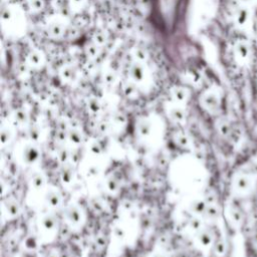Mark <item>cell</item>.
<instances>
[{
	"label": "cell",
	"instance_id": "47",
	"mask_svg": "<svg viewBox=\"0 0 257 257\" xmlns=\"http://www.w3.org/2000/svg\"><path fill=\"white\" fill-rule=\"evenodd\" d=\"M149 257H167V255L162 251H154L149 255Z\"/></svg>",
	"mask_w": 257,
	"mask_h": 257
},
{
	"label": "cell",
	"instance_id": "7",
	"mask_svg": "<svg viewBox=\"0 0 257 257\" xmlns=\"http://www.w3.org/2000/svg\"><path fill=\"white\" fill-rule=\"evenodd\" d=\"M84 212L76 204H70L63 211V219L65 223L73 229H77L84 223Z\"/></svg>",
	"mask_w": 257,
	"mask_h": 257
},
{
	"label": "cell",
	"instance_id": "38",
	"mask_svg": "<svg viewBox=\"0 0 257 257\" xmlns=\"http://www.w3.org/2000/svg\"><path fill=\"white\" fill-rule=\"evenodd\" d=\"M60 180H61L62 184H64V185L70 184L73 180V171L67 165H65V168L62 170V172L60 174Z\"/></svg>",
	"mask_w": 257,
	"mask_h": 257
},
{
	"label": "cell",
	"instance_id": "24",
	"mask_svg": "<svg viewBox=\"0 0 257 257\" xmlns=\"http://www.w3.org/2000/svg\"><path fill=\"white\" fill-rule=\"evenodd\" d=\"M208 206V202L205 198L195 199L191 205H190V211L193 214V216H201L203 217L206 209Z\"/></svg>",
	"mask_w": 257,
	"mask_h": 257
},
{
	"label": "cell",
	"instance_id": "30",
	"mask_svg": "<svg viewBox=\"0 0 257 257\" xmlns=\"http://www.w3.org/2000/svg\"><path fill=\"white\" fill-rule=\"evenodd\" d=\"M111 236L117 242H123L126 239V231L120 224H115L111 229Z\"/></svg>",
	"mask_w": 257,
	"mask_h": 257
},
{
	"label": "cell",
	"instance_id": "46",
	"mask_svg": "<svg viewBox=\"0 0 257 257\" xmlns=\"http://www.w3.org/2000/svg\"><path fill=\"white\" fill-rule=\"evenodd\" d=\"M45 257H60V256H59V253L55 249H51L45 254Z\"/></svg>",
	"mask_w": 257,
	"mask_h": 257
},
{
	"label": "cell",
	"instance_id": "21",
	"mask_svg": "<svg viewBox=\"0 0 257 257\" xmlns=\"http://www.w3.org/2000/svg\"><path fill=\"white\" fill-rule=\"evenodd\" d=\"M120 88H121L122 94L126 98L132 100L137 99L140 96V93L142 91L138 85H136L134 82H132L127 78L120 83Z\"/></svg>",
	"mask_w": 257,
	"mask_h": 257
},
{
	"label": "cell",
	"instance_id": "17",
	"mask_svg": "<svg viewBox=\"0 0 257 257\" xmlns=\"http://www.w3.org/2000/svg\"><path fill=\"white\" fill-rule=\"evenodd\" d=\"M43 203L48 209L55 210L62 205V196L56 189L46 188L43 195Z\"/></svg>",
	"mask_w": 257,
	"mask_h": 257
},
{
	"label": "cell",
	"instance_id": "44",
	"mask_svg": "<svg viewBox=\"0 0 257 257\" xmlns=\"http://www.w3.org/2000/svg\"><path fill=\"white\" fill-rule=\"evenodd\" d=\"M85 2H86V0H68L70 7L75 10H79L80 8H82V6L84 5Z\"/></svg>",
	"mask_w": 257,
	"mask_h": 257
},
{
	"label": "cell",
	"instance_id": "20",
	"mask_svg": "<svg viewBox=\"0 0 257 257\" xmlns=\"http://www.w3.org/2000/svg\"><path fill=\"white\" fill-rule=\"evenodd\" d=\"M215 130L220 137H222L224 139H229L233 133L234 127H233L232 123L227 118L218 117L215 122Z\"/></svg>",
	"mask_w": 257,
	"mask_h": 257
},
{
	"label": "cell",
	"instance_id": "11",
	"mask_svg": "<svg viewBox=\"0 0 257 257\" xmlns=\"http://www.w3.org/2000/svg\"><path fill=\"white\" fill-rule=\"evenodd\" d=\"M172 103L185 106L191 98V90L184 85H174L169 90Z\"/></svg>",
	"mask_w": 257,
	"mask_h": 257
},
{
	"label": "cell",
	"instance_id": "25",
	"mask_svg": "<svg viewBox=\"0 0 257 257\" xmlns=\"http://www.w3.org/2000/svg\"><path fill=\"white\" fill-rule=\"evenodd\" d=\"M221 208L217 202L208 203L207 209L203 215V218L208 221H216L221 215Z\"/></svg>",
	"mask_w": 257,
	"mask_h": 257
},
{
	"label": "cell",
	"instance_id": "35",
	"mask_svg": "<svg viewBox=\"0 0 257 257\" xmlns=\"http://www.w3.org/2000/svg\"><path fill=\"white\" fill-rule=\"evenodd\" d=\"M12 118L17 125H24L28 122V115L23 109H16L12 114Z\"/></svg>",
	"mask_w": 257,
	"mask_h": 257
},
{
	"label": "cell",
	"instance_id": "48",
	"mask_svg": "<svg viewBox=\"0 0 257 257\" xmlns=\"http://www.w3.org/2000/svg\"><path fill=\"white\" fill-rule=\"evenodd\" d=\"M252 29H253V34H254V37L255 39L257 40V18L253 21V26H252Z\"/></svg>",
	"mask_w": 257,
	"mask_h": 257
},
{
	"label": "cell",
	"instance_id": "28",
	"mask_svg": "<svg viewBox=\"0 0 257 257\" xmlns=\"http://www.w3.org/2000/svg\"><path fill=\"white\" fill-rule=\"evenodd\" d=\"M103 186H104L105 191L111 195L117 194L120 190V184H119L118 180L116 178H114L113 176L106 177L104 180Z\"/></svg>",
	"mask_w": 257,
	"mask_h": 257
},
{
	"label": "cell",
	"instance_id": "9",
	"mask_svg": "<svg viewBox=\"0 0 257 257\" xmlns=\"http://www.w3.org/2000/svg\"><path fill=\"white\" fill-rule=\"evenodd\" d=\"M39 232L44 237L52 238L58 230V220L52 213L42 215L38 221Z\"/></svg>",
	"mask_w": 257,
	"mask_h": 257
},
{
	"label": "cell",
	"instance_id": "41",
	"mask_svg": "<svg viewBox=\"0 0 257 257\" xmlns=\"http://www.w3.org/2000/svg\"><path fill=\"white\" fill-rule=\"evenodd\" d=\"M39 241L40 239L37 238L36 236H33V235H30V236H27L26 239H25V242H24V246L26 249L28 250H35L37 247H38V244H39Z\"/></svg>",
	"mask_w": 257,
	"mask_h": 257
},
{
	"label": "cell",
	"instance_id": "12",
	"mask_svg": "<svg viewBox=\"0 0 257 257\" xmlns=\"http://www.w3.org/2000/svg\"><path fill=\"white\" fill-rule=\"evenodd\" d=\"M40 156L41 154L38 147L32 142L25 144L21 149L20 157L23 164L26 166H33L37 164L40 160Z\"/></svg>",
	"mask_w": 257,
	"mask_h": 257
},
{
	"label": "cell",
	"instance_id": "10",
	"mask_svg": "<svg viewBox=\"0 0 257 257\" xmlns=\"http://www.w3.org/2000/svg\"><path fill=\"white\" fill-rule=\"evenodd\" d=\"M225 214L228 222L234 227H240L245 221L244 211L236 202H230L227 204Z\"/></svg>",
	"mask_w": 257,
	"mask_h": 257
},
{
	"label": "cell",
	"instance_id": "49",
	"mask_svg": "<svg viewBox=\"0 0 257 257\" xmlns=\"http://www.w3.org/2000/svg\"><path fill=\"white\" fill-rule=\"evenodd\" d=\"M240 4L242 5H246V6H249V4H251L254 0H238Z\"/></svg>",
	"mask_w": 257,
	"mask_h": 257
},
{
	"label": "cell",
	"instance_id": "8",
	"mask_svg": "<svg viewBox=\"0 0 257 257\" xmlns=\"http://www.w3.org/2000/svg\"><path fill=\"white\" fill-rule=\"evenodd\" d=\"M251 54L252 48L247 39L239 38L235 41L233 45V55L240 65H246L251 59Z\"/></svg>",
	"mask_w": 257,
	"mask_h": 257
},
{
	"label": "cell",
	"instance_id": "42",
	"mask_svg": "<svg viewBox=\"0 0 257 257\" xmlns=\"http://www.w3.org/2000/svg\"><path fill=\"white\" fill-rule=\"evenodd\" d=\"M27 3L33 12L41 11L45 6V0H27Z\"/></svg>",
	"mask_w": 257,
	"mask_h": 257
},
{
	"label": "cell",
	"instance_id": "32",
	"mask_svg": "<svg viewBox=\"0 0 257 257\" xmlns=\"http://www.w3.org/2000/svg\"><path fill=\"white\" fill-rule=\"evenodd\" d=\"M101 47L94 41L90 40V42L86 46V54L90 58H97L101 53Z\"/></svg>",
	"mask_w": 257,
	"mask_h": 257
},
{
	"label": "cell",
	"instance_id": "45",
	"mask_svg": "<svg viewBox=\"0 0 257 257\" xmlns=\"http://www.w3.org/2000/svg\"><path fill=\"white\" fill-rule=\"evenodd\" d=\"M114 117L115 118H117V120L116 119H114V121L117 123V124H119V123H124L125 122V120H126V118H125V116L122 114V113H117V114H115L114 115Z\"/></svg>",
	"mask_w": 257,
	"mask_h": 257
},
{
	"label": "cell",
	"instance_id": "4",
	"mask_svg": "<svg viewBox=\"0 0 257 257\" xmlns=\"http://www.w3.org/2000/svg\"><path fill=\"white\" fill-rule=\"evenodd\" d=\"M232 192L237 197H247L253 193L255 188V178L253 173L237 172L231 181Z\"/></svg>",
	"mask_w": 257,
	"mask_h": 257
},
{
	"label": "cell",
	"instance_id": "36",
	"mask_svg": "<svg viewBox=\"0 0 257 257\" xmlns=\"http://www.w3.org/2000/svg\"><path fill=\"white\" fill-rule=\"evenodd\" d=\"M174 141L181 148H189V146L191 144L189 137L186 134L182 133V132H179L175 135Z\"/></svg>",
	"mask_w": 257,
	"mask_h": 257
},
{
	"label": "cell",
	"instance_id": "2",
	"mask_svg": "<svg viewBox=\"0 0 257 257\" xmlns=\"http://www.w3.org/2000/svg\"><path fill=\"white\" fill-rule=\"evenodd\" d=\"M184 0H153L155 15L163 28L171 30L175 27Z\"/></svg>",
	"mask_w": 257,
	"mask_h": 257
},
{
	"label": "cell",
	"instance_id": "43",
	"mask_svg": "<svg viewBox=\"0 0 257 257\" xmlns=\"http://www.w3.org/2000/svg\"><path fill=\"white\" fill-rule=\"evenodd\" d=\"M28 135H29V138H30L31 142L35 143L39 140V138L41 136V131L37 125H31L29 131H28Z\"/></svg>",
	"mask_w": 257,
	"mask_h": 257
},
{
	"label": "cell",
	"instance_id": "15",
	"mask_svg": "<svg viewBox=\"0 0 257 257\" xmlns=\"http://www.w3.org/2000/svg\"><path fill=\"white\" fill-rule=\"evenodd\" d=\"M136 128L139 137L145 141H148L155 135L156 124L151 117H143L137 122Z\"/></svg>",
	"mask_w": 257,
	"mask_h": 257
},
{
	"label": "cell",
	"instance_id": "1",
	"mask_svg": "<svg viewBox=\"0 0 257 257\" xmlns=\"http://www.w3.org/2000/svg\"><path fill=\"white\" fill-rule=\"evenodd\" d=\"M2 27L10 36L20 37L26 31V17L23 9L17 4H7L1 13Z\"/></svg>",
	"mask_w": 257,
	"mask_h": 257
},
{
	"label": "cell",
	"instance_id": "33",
	"mask_svg": "<svg viewBox=\"0 0 257 257\" xmlns=\"http://www.w3.org/2000/svg\"><path fill=\"white\" fill-rule=\"evenodd\" d=\"M87 151L92 157H100L103 154V148L97 140H92L87 147Z\"/></svg>",
	"mask_w": 257,
	"mask_h": 257
},
{
	"label": "cell",
	"instance_id": "16",
	"mask_svg": "<svg viewBox=\"0 0 257 257\" xmlns=\"http://www.w3.org/2000/svg\"><path fill=\"white\" fill-rule=\"evenodd\" d=\"M196 243L202 249H212L217 237L214 231L210 228L204 227L200 232L196 235Z\"/></svg>",
	"mask_w": 257,
	"mask_h": 257
},
{
	"label": "cell",
	"instance_id": "27",
	"mask_svg": "<svg viewBox=\"0 0 257 257\" xmlns=\"http://www.w3.org/2000/svg\"><path fill=\"white\" fill-rule=\"evenodd\" d=\"M82 142H83V135L79 130L70 128L67 131V143L70 146L77 148L82 144Z\"/></svg>",
	"mask_w": 257,
	"mask_h": 257
},
{
	"label": "cell",
	"instance_id": "31",
	"mask_svg": "<svg viewBox=\"0 0 257 257\" xmlns=\"http://www.w3.org/2000/svg\"><path fill=\"white\" fill-rule=\"evenodd\" d=\"M86 107L89 113L97 114L101 110V101L97 97H90L86 102Z\"/></svg>",
	"mask_w": 257,
	"mask_h": 257
},
{
	"label": "cell",
	"instance_id": "19",
	"mask_svg": "<svg viewBox=\"0 0 257 257\" xmlns=\"http://www.w3.org/2000/svg\"><path fill=\"white\" fill-rule=\"evenodd\" d=\"M250 19H251V15H250L249 7L246 5L240 4V6L235 10V13H234V20L236 25L239 27H244L249 23Z\"/></svg>",
	"mask_w": 257,
	"mask_h": 257
},
{
	"label": "cell",
	"instance_id": "29",
	"mask_svg": "<svg viewBox=\"0 0 257 257\" xmlns=\"http://www.w3.org/2000/svg\"><path fill=\"white\" fill-rule=\"evenodd\" d=\"M205 227L204 225V221L202 219L201 216H193L189 222H188V225H187V228L190 232L194 233L195 235L200 232L203 228Z\"/></svg>",
	"mask_w": 257,
	"mask_h": 257
},
{
	"label": "cell",
	"instance_id": "13",
	"mask_svg": "<svg viewBox=\"0 0 257 257\" xmlns=\"http://www.w3.org/2000/svg\"><path fill=\"white\" fill-rule=\"evenodd\" d=\"M26 65L32 69H41L45 66L46 56L42 50L37 48L30 49L25 57Z\"/></svg>",
	"mask_w": 257,
	"mask_h": 257
},
{
	"label": "cell",
	"instance_id": "26",
	"mask_svg": "<svg viewBox=\"0 0 257 257\" xmlns=\"http://www.w3.org/2000/svg\"><path fill=\"white\" fill-rule=\"evenodd\" d=\"M212 252L216 257H225L228 252V245L224 238L217 237L213 247Z\"/></svg>",
	"mask_w": 257,
	"mask_h": 257
},
{
	"label": "cell",
	"instance_id": "6",
	"mask_svg": "<svg viewBox=\"0 0 257 257\" xmlns=\"http://www.w3.org/2000/svg\"><path fill=\"white\" fill-rule=\"evenodd\" d=\"M68 21L62 15H53L46 22V32L49 37L58 39L67 32Z\"/></svg>",
	"mask_w": 257,
	"mask_h": 257
},
{
	"label": "cell",
	"instance_id": "5",
	"mask_svg": "<svg viewBox=\"0 0 257 257\" xmlns=\"http://www.w3.org/2000/svg\"><path fill=\"white\" fill-rule=\"evenodd\" d=\"M199 103L201 107L210 114L219 115L222 110V96L215 88H208L200 94Z\"/></svg>",
	"mask_w": 257,
	"mask_h": 257
},
{
	"label": "cell",
	"instance_id": "39",
	"mask_svg": "<svg viewBox=\"0 0 257 257\" xmlns=\"http://www.w3.org/2000/svg\"><path fill=\"white\" fill-rule=\"evenodd\" d=\"M71 159V152L66 148H61L57 151V160L62 165H67L68 161Z\"/></svg>",
	"mask_w": 257,
	"mask_h": 257
},
{
	"label": "cell",
	"instance_id": "40",
	"mask_svg": "<svg viewBox=\"0 0 257 257\" xmlns=\"http://www.w3.org/2000/svg\"><path fill=\"white\" fill-rule=\"evenodd\" d=\"M13 137V133L12 130L10 127H2L1 130V145L2 147L8 145Z\"/></svg>",
	"mask_w": 257,
	"mask_h": 257
},
{
	"label": "cell",
	"instance_id": "34",
	"mask_svg": "<svg viewBox=\"0 0 257 257\" xmlns=\"http://www.w3.org/2000/svg\"><path fill=\"white\" fill-rule=\"evenodd\" d=\"M102 79L106 85H114L117 82V74L112 68H107L103 72Z\"/></svg>",
	"mask_w": 257,
	"mask_h": 257
},
{
	"label": "cell",
	"instance_id": "37",
	"mask_svg": "<svg viewBox=\"0 0 257 257\" xmlns=\"http://www.w3.org/2000/svg\"><path fill=\"white\" fill-rule=\"evenodd\" d=\"M99 174H100V168L96 164H89L84 168V175L89 179L95 178Z\"/></svg>",
	"mask_w": 257,
	"mask_h": 257
},
{
	"label": "cell",
	"instance_id": "14",
	"mask_svg": "<svg viewBox=\"0 0 257 257\" xmlns=\"http://www.w3.org/2000/svg\"><path fill=\"white\" fill-rule=\"evenodd\" d=\"M167 115L172 122L179 125L186 123L188 117V113L187 110L185 109V106L178 105L172 102L167 108Z\"/></svg>",
	"mask_w": 257,
	"mask_h": 257
},
{
	"label": "cell",
	"instance_id": "18",
	"mask_svg": "<svg viewBox=\"0 0 257 257\" xmlns=\"http://www.w3.org/2000/svg\"><path fill=\"white\" fill-rule=\"evenodd\" d=\"M59 76H60L61 80L64 83L70 84V83H73L77 80V78L79 76V72H78V69L75 65L67 63V64H64L60 67Z\"/></svg>",
	"mask_w": 257,
	"mask_h": 257
},
{
	"label": "cell",
	"instance_id": "3",
	"mask_svg": "<svg viewBox=\"0 0 257 257\" xmlns=\"http://www.w3.org/2000/svg\"><path fill=\"white\" fill-rule=\"evenodd\" d=\"M127 79L140 87L141 90L149 88L153 81L152 72L147 61L132 59L127 65Z\"/></svg>",
	"mask_w": 257,
	"mask_h": 257
},
{
	"label": "cell",
	"instance_id": "22",
	"mask_svg": "<svg viewBox=\"0 0 257 257\" xmlns=\"http://www.w3.org/2000/svg\"><path fill=\"white\" fill-rule=\"evenodd\" d=\"M20 204L15 199H7L3 202V213L7 216V218L12 219L17 217L20 214Z\"/></svg>",
	"mask_w": 257,
	"mask_h": 257
},
{
	"label": "cell",
	"instance_id": "23",
	"mask_svg": "<svg viewBox=\"0 0 257 257\" xmlns=\"http://www.w3.org/2000/svg\"><path fill=\"white\" fill-rule=\"evenodd\" d=\"M46 177L41 172H35L33 175H31L29 179V186L32 190L35 191H42L46 189Z\"/></svg>",
	"mask_w": 257,
	"mask_h": 257
}]
</instances>
